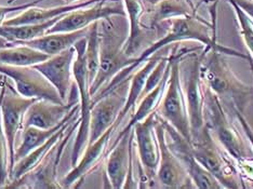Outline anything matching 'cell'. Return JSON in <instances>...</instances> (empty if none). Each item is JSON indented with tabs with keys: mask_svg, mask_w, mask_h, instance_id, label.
Listing matches in <instances>:
<instances>
[{
	"mask_svg": "<svg viewBox=\"0 0 253 189\" xmlns=\"http://www.w3.org/2000/svg\"><path fill=\"white\" fill-rule=\"evenodd\" d=\"M115 132H117V130L113 125L95 142L87 146L76 165H74L73 169L60 181L62 188L79 187L85 177L96 170L103 160H105Z\"/></svg>",
	"mask_w": 253,
	"mask_h": 189,
	"instance_id": "ac0fdd59",
	"label": "cell"
},
{
	"mask_svg": "<svg viewBox=\"0 0 253 189\" xmlns=\"http://www.w3.org/2000/svg\"><path fill=\"white\" fill-rule=\"evenodd\" d=\"M248 62H249V65H250V70H251V73H252V75H253V59L252 57L249 55V60H248Z\"/></svg>",
	"mask_w": 253,
	"mask_h": 189,
	"instance_id": "74e56055",
	"label": "cell"
},
{
	"mask_svg": "<svg viewBox=\"0 0 253 189\" xmlns=\"http://www.w3.org/2000/svg\"><path fill=\"white\" fill-rule=\"evenodd\" d=\"M156 133L160 151L157 169V182L159 187L177 189L186 188L188 187V184L193 186L185 168L183 167L180 159L171 151L167 143L165 127L158 116L156 119Z\"/></svg>",
	"mask_w": 253,
	"mask_h": 189,
	"instance_id": "e0dca14e",
	"label": "cell"
},
{
	"mask_svg": "<svg viewBox=\"0 0 253 189\" xmlns=\"http://www.w3.org/2000/svg\"><path fill=\"white\" fill-rule=\"evenodd\" d=\"M75 55H76V50L75 47H72L64 52L49 56L45 61L34 66L53 85L64 103L68 101L75 85L73 75Z\"/></svg>",
	"mask_w": 253,
	"mask_h": 189,
	"instance_id": "d6986e66",
	"label": "cell"
},
{
	"mask_svg": "<svg viewBox=\"0 0 253 189\" xmlns=\"http://www.w3.org/2000/svg\"><path fill=\"white\" fill-rule=\"evenodd\" d=\"M235 2L253 20V0H235Z\"/></svg>",
	"mask_w": 253,
	"mask_h": 189,
	"instance_id": "e575fe53",
	"label": "cell"
},
{
	"mask_svg": "<svg viewBox=\"0 0 253 189\" xmlns=\"http://www.w3.org/2000/svg\"><path fill=\"white\" fill-rule=\"evenodd\" d=\"M10 179V153L0 112V188H4Z\"/></svg>",
	"mask_w": 253,
	"mask_h": 189,
	"instance_id": "1f68e13d",
	"label": "cell"
},
{
	"mask_svg": "<svg viewBox=\"0 0 253 189\" xmlns=\"http://www.w3.org/2000/svg\"><path fill=\"white\" fill-rule=\"evenodd\" d=\"M74 47L76 50V55H75L73 64V75L74 82L77 88L79 96V125L71 153L72 167L76 165L88 146L90 116L91 110L94 104L93 96L90 93V83L88 79L87 66H85V37L75 43Z\"/></svg>",
	"mask_w": 253,
	"mask_h": 189,
	"instance_id": "8992f818",
	"label": "cell"
},
{
	"mask_svg": "<svg viewBox=\"0 0 253 189\" xmlns=\"http://www.w3.org/2000/svg\"><path fill=\"white\" fill-rule=\"evenodd\" d=\"M133 129L120 137L116 144L108 148L105 157V180L109 187L124 189L126 175L133 162Z\"/></svg>",
	"mask_w": 253,
	"mask_h": 189,
	"instance_id": "ffe728a7",
	"label": "cell"
},
{
	"mask_svg": "<svg viewBox=\"0 0 253 189\" xmlns=\"http://www.w3.org/2000/svg\"><path fill=\"white\" fill-rule=\"evenodd\" d=\"M232 116H233L236 120H237V123L241 127V130H243V132H244V134H245V136H246L247 141L249 142L250 148H251L252 151H253V130H252V128H251V125L249 124L248 120L246 119L245 114H244L243 113L236 112V113H232Z\"/></svg>",
	"mask_w": 253,
	"mask_h": 189,
	"instance_id": "836d02e7",
	"label": "cell"
},
{
	"mask_svg": "<svg viewBox=\"0 0 253 189\" xmlns=\"http://www.w3.org/2000/svg\"><path fill=\"white\" fill-rule=\"evenodd\" d=\"M227 2L232 5L239 26L241 39L249 51V55L253 59V20L235 2V0H227Z\"/></svg>",
	"mask_w": 253,
	"mask_h": 189,
	"instance_id": "4dcf8cb0",
	"label": "cell"
},
{
	"mask_svg": "<svg viewBox=\"0 0 253 189\" xmlns=\"http://www.w3.org/2000/svg\"><path fill=\"white\" fill-rule=\"evenodd\" d=\"M167 23L169 24V27L165 35L149 44L148 47L136 57L133 64L125 68V70L120 72L105 88H103L101 91H99V92L93 96L94 100H97L99 97H102L106 93L111 92L113 89L117 88L118 85L122 83L129 81L130 76L148 59V57L158 53L160 50L171 43H181L182 41H196L203 45L205 52L214 49L217 50L218 52H221L227 56L239 57V59L247 61L249 60V54H245L238 50L225 47V45L217 42L215 20L213 21V23H210L208 21H206L205 19L200 18V16L195 12L193 14L171 19L169 21H167Z\"/></svg>",
	"mask_w": 253,
	"mask_h": 189,
	"instance_id": "6da1fadb",
	"label": "cell"
},
{
	"mask_svg": "<svg viewBox=\"0 0 253 189\" xmlns=\"http://www.w3.org/2000/svg\"><path fill=\"white\" fill-rule=\"evenodd\" d=\"M99 1H101V0H82V1L78 2L64 3L49 8H39L38 5H35V7H31L22 11L18 15L7 19L3 22L2 25L19 26L27 24H39V23H44L54 20L56 18H60V16L70 13L74 10L89 7V5H92Z\"/></svg>",
	"mask_w": 253,
	"mask_h": 189,
	"instance_id": "7402d4cb",
	"label": "cell"
},
{
	"mask_svg": "<svg viewBox=\"0 0 253 189\" xmlns=\"http://www.w3.org/2000/svg\"><path fill=\"white\" fill-rule=\"evenodd\" d=\"M78 113H79V104L72 111L70 116H68L64 120V121H63L61 124H59L55 128L44 130V129H39V128H35V127H25L24 129H23L21 136H20L19 144L15 148L14 164L18 161H20L21 159L26 157L27 154L32 152L33 151H35L36 148L44 144V143L47 142L51 136L57 132V130H59L62 125L67 121L68 119L75 116V114Z\"/></svg>",
	"mask_w": 253,
	"mask_h": 189,
	"instance_id": "83f0119b",
	"label": "cell"
},
{
	"mask_svg": "<svg viewBox=\"0 0 253 189\" xmlns=\"http://www.w3.org/2000/svg\"><path fill=\"white\" fill-rule=\"evenodd\" d=\"M162 120L165 127L167 143H168L171 151L180 159L194 187L198 189H222L223 187L220 184V182L195 158L192 151L191 142L185 139L181 133L177 132L172 125L166 122L165 120Z\"/></svg>",
	"mask_w": 253,
	"mask_h": 189,
	"instance_id": "4fadbf2b",
	"label": "cell"
},
{
	"mask_svg": "<svg viewBox=\"0 0 253 189\" xmlns=\"http://www.w3.org/2000/svg\"><path fill=\"white\" fill-rule=\"evenodd\" d=\"M88 34L87 30L71 32V33H47L45 35L38 37L27 41H18L23 42L27 45L35 48L49 56L56 55L65 50L74 47L75 43L79 41L80 39L84 38Z\"/></svg>",
	"mask_w": 253,
	"mask_h": 189,
	"instance_id": "484cf974",
	"label": "cell"
},
{
	"mask_svg": "<svg viewBox=\"0 0 253 189\" xmlns=\"http://www.w3.org/2000/svg\"><path fill=\"white\" fill-rule=\"evenodd\" d=\"M200 77L204 85L213 93L229 113L245 114L253 100V85L245 83L229 67L225 54L217 50L201 53Z\"/></svg>",
	"mask_w": 253,
	"mask_h": 189,
	"instance_id": "7a4b0ae2",
	"label": "cell"
},
{
	"mask_svg": "<svg viewBox=\"0 0 253 189\" xmlns=\"http://www.w3.org/2000/svg\"><path fill=\"white\" fill-rule=\"evenodd\" d=\"M0 75L12 80L16 92L27 99L64 103L53 85L34 66L0 65Z\"/></svg>",
	"mask_w": 253,
	"mask_h": 189,
	"instance_id": "5bb4252c",
	"label": "cell"
},
{
	"mask_svg": "<svg viewBox=\"0 0 253 189\" xmlns=\"http://www.w3.org/2000/svg\"><path fill=\"white\" fill-rule=\"evenodd\" d=\"M204 48H195L185 53L180 62L181 82L185 94L187 113L191 124L192 140L203 133L205 123V85L200 77L201 53Z\"/></svg>",
	"mask_w": 253,
	"mask_h": 189,
	"instance_id": "5b68a950",
	"label": "cell"
},
{
	"mask_svg": "<svg viewBox=\"0 0 253 189\" xmlns=\"http://www.w3.org/2000/svg\"><path fill=\"white\" fill-rule=\"evenodd\" d=\"M193 49L176 45L170 51L168 54L170 63L168 84H167L163 100L156 111V114L160 119L172 125L177 132L181 133L189 142L192 139L191 124H189L185 94H184L181 82L180 62L182 56Z\"/></svg>",
	"mask_w": 253,
	"mask_h": 189,
	"instance_id": "277c9868",
	"label": "cell"
},
{
	"mask_svg": "<svg viewBox=\"0 0 253 189\" xmlns=\"http://www.w3.org/2000/svg\"><path fill=\"white\" fill-rule=\"evenodd\" d=\"M79 104V96L76 85L66 103H54L47 100H36L27 110L25 114V127H35L49 130L57 127L70 116L75 107Z\"/></svg>",
	"mask_w": 253,
	"mask_h": 189,
	"instance_id": "2e32d148",
	"label": "cell"
},
{
	"mask_svg": "<svg viewBox=\"0 0 253 189\" xmlns=\"http://www.w3.org/2000/svg\"><path fill=\"white\" fill-rule=\"evenodd\" d=\"M192 151L195 158L220 182L223 188H246L233 160L222 151L210 132L205 128L197 139L191 141Z\"/></svg>",
	"mask_w": 253,
	"mask_h": 189,
	"instance_id": "52a82bcc",
	"label": "cell"
},
{
	"mask_svg": "<svg viewBox=\"0 0 253 189\" xmlns=\"http://www.w3.org/2000/svg\"><path fill=\"white\" fill-rule=\"evenodd\" d=\"M205 123L216 144L234 163L251 157L243 133L236 127L235 118L224 108L220 100L206 87Z\"/></svg>",
	"mask_w": 253,
	"mask_h": 189,
	"instance_id": "3957f363",
	"label": "cell"
},
{
	"mask_svg": "<svg viewBox=\"0 0 253 189\" xmlns=\"http://www.w3.org/2000/svg\"><path fill=\"white\" fill-rule=\"evenodd\" d=\"M78 125L79 119L74 122L66 135L47 154V157L42 160L36 169L22 176L19 180L8 183L4 188H62L60 181H57V170H59L61 159L66 150L67 144L70 143L74 133L77 132Z\"/></svg>",
	"mask_w": 253,
	"mask_h": 189,
	"instance_id": "8fae6325",
	"label": "cell"
},
{
	"mask_svg": "<svg viewBox=\"0 0 253 189\" xmlns=\"http://www.w3.org/2000/svg\"><path fill=\"white\" fill-rule=\"evenodd\" d=\"M169 75H170V63L168 64V67H167L165 75H164L163 79L160 80V82L139 101L136 107L134 108L133 114L131 116L128 123H126L125 127L119 131L118 134L116 135V137L114 139V141L111 142L109 147H112L113 145L116 144V143L119 141V139L123 135L130 132V131L133 129V127L137 122H140V121H142V120H144L145 118H147L149 114H152L153 113H156L157 108L160 104V102H162L163 97H164L167 84H168Z\"/></svg>",
	"mask_w": 253,
	"mask_h": 189,
	"instance_id": "d4e9b609",
	"label": "cell"
},
{
	"mask_svg": "<svg viewBox=\"0 0 253 189\" xmlns=\"http://www.w3.org/2000/svg\"><path fill=\"white\" fill-rule=\"evenodd\" d=\"M148 1H151V2H154V1H156V0H148Z\"/></svg>",
	"mask_w": 253,
	"mask_h": 189,
	"instance_id": "ab89813d",
	"label": "cell"
},
{
	"mask_svg": "<svg viewBox=\"0 0 253 189\" xmlns=\"http://www.w3.org/2000/svg\"><path fill=\"white\" fill-rule=\"evenodd\" d=\"M43 1V0H34L31 2L22 3V4H9V5H0V25L3 24V22L7 20V15L13 12H18V11H24L31 7H35L38 5L40 2Z\"/></svg>",
	"mask_w": 253,
	"mask_h": 189,
	"instance_id": "d6a6232c",
	"label": "cell"
},
{
	"mask_svg": "<svg viewBox=\"0 0 253 189\" xmlns=\"http://www.w3.org/2000/svg\"><path fill=\"white\" fill-rule=\"evenodd\" d=\"M3 77H4L3 75H0V82H1V80L3 79Z\"/></svg>",
	"mask_w": 253,
	"mask_h": 189,
	"instance_id": "f35d334b",
	"label": "cell"
},
{
	"mask_svg": "<svg viewBox=\"0 0 253 189\" xmlns=\"http://www.w3.org/2000/svg\"><path fill=\"white\" fill-rule=\"evenodd\" d=\"M78 119H79V113L68 119L67 121L63 124L59 130H57V132L51 136L50 139L44 143V144L39 146L35 151H33L32 152L28 153L26 157H24L23 159H21L20 161L16 162L14 164V167L12 168V170H11L10 179L8 183L19 180L22 176H24L25 174L30 173V172L33 171L34 169H36L38 165L42 163V160L47 157V154L52 151L57 144H59L61 140L68 132V130L71 129L74 122Z\"/></svg>",
	"mask_w": 253,
	"mask_h": 189,
	"instance_id": "603a6c76",
	"label": "cell"
},
{
	"mask_svg": "<svg viewBox=\"0 0 253 189\" xmlns=\"http://www.w3.org/2000/svg\"><path fill=\"white\" fill-rule=\"evenodd\" d=\"M122 0H101L89 7L62 15L48 33H71L87 30L95 22H112L113 16H125Z\"/></svg>",
	"mask_w": 253,
	"mask_h": 189,
	"instance_id": "7c38bea8",
	"label": "cell"
},
{
	"mask_svg": "<svg viewBox=\"0 0 253 189\" xmlns=\"http://www.w3.org/2000/svg\"><path fill=\"white\" fill-rule=\"evenodd\" d=\"M104 22V28L101 34L100 66L94 81L90 85V93L94 96L99 91L112 81L118 74L135 62V57H130L125 53V39L120 38L114 32L113 22Z\"/></svg>",
	"mask_w": 253,
	"mask_h": 189,
	"instance_id": "9c48e42d",
	"label": "cell"
},
{
	"mask_svg": "<svg viewBox=\"0 0 253 189\" xmlns=\"http://www.w3.org/2000/svg\"><path fill=\"white\" fill-rule=\"evenodd\" d=\"M128 85L129 81L122 83L94 101L90 116L88 145L95 142L116 122L126 103Z\"/></svg>",
	"mask_w": 253,
	"mask_h": 189,
	"instance_id": "9a60e30c",
	"label": "cell"
},
{
	"mask_svg": "<svg viewBox=\"0 0 253 189\" xmlns=\"http://www.w3.org/2000/svg\"><path fill=\"white\" fill-rule=\"evenodd\" d=\"M156 113H153L133 127L139 165V188L159 187L157 169L160 151L156 133Z\"/></svg>",
	"mask_w": 253,
	"mask_h": 189,
	"instance_id": "ba28073f",
	"label": "cell"
},
{
	"mask_svg": "<svg viewBox=\"0 0 253 189\" xmlns=\"http://www.w3.org/2000/svg\"><path fill=\"white\" fill-rule=\"evenodd\" d=\"M100 50H101V34L100 22H95L89 26L88 34L85 36V66H87L88 79L90 85L99 72L100 66Z\"/></svg>",
	"mask_w": 253,
	"mask_h": 189,
	"instance_id": "f546056e",
	"label": "cell"
},
{
	"mask_svg": "<svg viewBox=\"0 0 253 189\" xmlns=\"http://www.w3.org/2000/svg\"><path fill=\"white\" fill-rule=\"evenodd\" d=\"M129 22V33L124 42L125 53L130 57L139 56L152 42L148 41V33L153 31L144 25L143 15L145 8L143 0H122Z\"/></svg>",
	"mask_w": 253,
	"mask_h": 189,
	"instance_id": "44dd1931",
	"label": "cell"
},
{
	"mask_svg": "<svg viewBox=\"0 0 253 189\" xmlns=\"http://www.w3.org/2000/svg\"><path fill=\"white\" fill-rule=\"evenodd\" d=\"M13 43H14V42H11V41H9V40L4 39V38H2V37H0V49L5 48V47H9V45L13 44Z\"/></svg>",
	"mask_w": 253,
	"mask_h": 189,
	"instance_id": "d590c367",
	"label": "cell"
},
{
	"mask_svg": "<svg viewBox=\"0 0 253 189\" xmlns=\"http://www.w3.org/2000/svg\"><path fill=\"white\" fill-rule=\"evenodd\" d=\"M15 1H18V0H9V4H13ZM78 1H82V0H63L64 3H74Z\"/></svg>",
	"mask_w": 253,
	"mask_h": 189,
	"instance_id": "8d00e7d4",
	"label": "cell"
},
{
	"mask_svg": "<svg viewBox=\"0 0 253 189\" xmlns=\"http://www.w3.org/2000/svg\"><path fill=\"white\" fill-rule=\"evenodd\" d=\"M35 101L20 95L5 76L0 82V112L9 146L10 173L14 165L15 148L19 144L21 133L24 129L25 114Z\"/></svg>",
	"mask_w": 253,
	"mask_h": 189,
	"instance_id": "30bf717a",
	"label": "cell"
},
{
	"mask_svg": "<svg viewBox=\"0 0 253 189\" xmlns=\"http://www.w3.org/2000/svg\"><path fill=\"white\" fill-rule=\"evenodd\" d=\"M49 57L45 53L23 42L0 49V65L8 66H35Z\"/></svg>",
	"mask_w": 253,
	"mask_h": 189,
	"instance_id": "f1b7e54d",
	"label": "cell"
},
{
	"mask_svg": "<svg viewBox=\"0 0 253 189\" xmlns=\"http://www.w3.org/2000/svg\"><path fill=\"white\" fill-rule=\"evenodd\" d=\"M195 12L196 10H194L193 5L187 0H156L147 13L145 26L154 30L164 22Z\"/></svg>",
	"mask_w": 253,
	"mask_h": 189,
	"instance_id": "4316f807",
	"label": "cell"
},
{
	"mask_svg": "<svg viewBox=\"0 0 253 189\" xmlns=\"http://www.w3.org/2000/svg\"><path fill=\"white\" fill-rule=\"evenodd\" d=\"M162 56L163 55H158V53H156L152 55L151 57H148V59L130 76L126 103L122 112L119 113L116 122L114 123V127L116 128V130H118L120 124L123 123L126 117L128 116L132 111H134L137 103L142 99L149 74L152 73L155 66L157 65V63L162 59Z\"/></svg>",
	"mask_w": 253,
	"mask_h": 189,
	"instance_id": "cb8c5ba5",
	"label": "cell"
}]
</instances>
